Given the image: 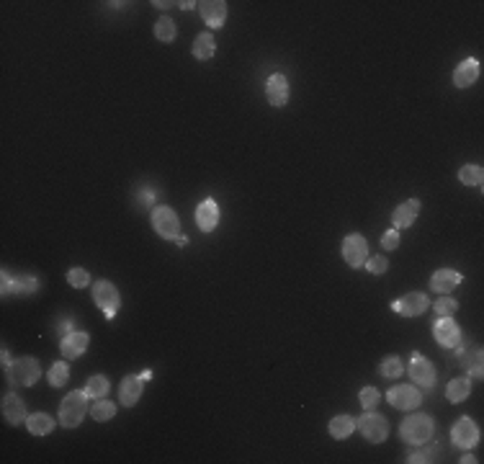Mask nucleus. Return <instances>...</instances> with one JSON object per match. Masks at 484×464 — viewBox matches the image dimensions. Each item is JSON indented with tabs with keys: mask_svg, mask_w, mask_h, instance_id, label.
Here are the masks:
<instances>
[{
	"mask_svg": "<svg viewBox=\"0 0 484 464\" xmlns=\"http://www.w3.org/2000/svg\"><path fill=\"white\" fill-rule=\"evenodd\" d=\"M11 364H13V358H11V353H8V349L3 346V366L6 369H11Z\"/></svg>",
	"mask_w": 484,
	"mask_h": 464,
	"instance_id": "41",
	"label": "nucleus"
},
{
	"mask_svg": "<svg viewBox=\"0 0 484 464\" xmlns=\"http://www.w3.org/2000/svg\"><path fill=\"white\" fill-rule=\"evenodd\" d=\"M433 336L435 343L443 346V349H456V346H461V328H459V322L454 317H438L433 325Z\"/></svg>",
	"mask_w": 484,
	"mask_h": 464,
	"instance_id": "7",
	"label": "nucleus"
},
{
	"mask_svg": "<svg viewBox=\"0 0 484 464\" xmlns=\"http://www.w3.org/2000/svg\"><path fill=\"white\" fill-rule=\"evenodd\" d=\"M193 6H196V3H191V0H185V3H180V8H183V11H191Z\"/></svg>",
	"mask_w": 484,
	"mask_h": 464,
	"instance_id": "42",
	"label": "nucleus"
},
{
	"mask_svg": "<svg viewBox=\"0 0 484 464\" xmlns=\"http://www.w3.org/2000/svg\"><path fill=\"white\" fill-rule=\"evenodd\" d=\"M108 379L103 377V374H96V377L88 379V385H86V395L91 397V400H100V397H106L108 395Z\"/></svg>",
	"mask_w": 484,
	"mask_h": 464,
	"instance_id": "28",
	"label": "nucleus"
},
{
	"mask_svg": "<svg viewBox=\"0 0 484 464\" xmlns=\"http://www.w3.org/2000/svg\"><path fill=\"white\" fill-rule=\"evenodd\" d=\"M330 436L342 441V438H348L353 431H356V418H350V415H335L333 421H330Z\"/></svg>",
	"mask_w": 484,
	"mask_h": 464,
	"instance_id": "24",
	"label": "nucleus"
},
{
	"mask_svg": "<svg viewBox=\"0 0 484 464\" xmlns=\"http://www.w3.org/2000/svg\"><path fill=\"white\" fill-rule=\"evenodd\" d=\"M392 310L397 315H405V317H417L427 310V297L422 292H410L402 300L392 302Z\"/></svg>",
	"mask_w": 484,
	"mask_h": 464,
	"instance_id": "12",
	"label": "nucleus"
},
{
	"mask_svg": "<svg viewBox=\"0 0 484 464\" xmlns=\"http://www.w3.org/2000/svg\"><path fill=\"white\" fill-rule=\"evenodd\" d=\"M3 418H6L11 426L23 423L26 418H29V413H26V402H23L18 395L8 392L6 397H3Z\"/></svg>",
	"mask_w": 484,
	"mask_h": 464,
	"instance_id": "19",
	"label": "nucleus"
},
{
	"mask_svg": "<svg viewBox=\"0 0 484 464\" xmlns=\"http://www.w3.org/2000/svg\"><path fill=\"white\" fill-rule=\"evenodd\" d=\"M433 310L438 317H449V315H454L456 310H459V302L451 300V297H441V300L433 305Z\"/></svg>",
	"mask_w": 484,
	"mask_h": 464,
	"instance_id": "36",
	"label": "nucleus"
},
{
	"mask_svg": "<svg viewBox=\"0 0 484 464\" xmlns=\"http://www.w3.org/2000/svg\"><path fill=\"white\" fill-rule=\"evenodd\" d=\"M358 397H361V405L366 407V410H374V407L379 405V400H381V395H379L376 387H363L361 392H358Z\"/></svg>",
	"mask_w": 484,
	"mask_h": 464,
	"instance_id": "34",
	"label": "nucleus"
},
{
	"mask_svg": "<svg viewBox=\"0 0 484 464\" xmlns=\"http://www.w3.org/2000/svg\"><path fill=\"white\" fill-rule=\"evenodd\" d=\"M91 415L93 418H96V421H111V418H114L116 415V405L111 400H103V397H100V400H93V405H91Z\"/></svg>",
	"mask_w": 484,
	"mask_h": 464,
	"instance_id": "30",
	"label": "nucleus"
},
{
	"mask_svg": "<svg viewBox=\"0 0 484 464\" xmlns=\"http://www.w3.org/2000/svg\"><path fill=\"white\" fill-rule=\"evenodd\" d=\"M402 371H405V364H402V358L399 356H386L381 364H379V374L384 379H397L402 377Z\"/></svg>",
	"mask_w": 484,
	"mask_h": 464,
	"instance_id": "29",
	"label": "nucleus"
},
{
	"mask_svg": "<svg viewBox=\"0 0 484 464\" xmlns=\"http://www.w3.org/2000/svg\"><path fill=\"white\" fill-rule=\"evenodd\" d=\"M410 377H413L415 385L420 387H430L435 385V366L427 361L425 356H420V353H415L413 361H410Z\"/></svg>",
	"mask_w": 484,
	"mask_h": 464,
	"instance_id": "14",
	"label": "nucleus"
},
{
	"mask_svg": "<svg viewBox=\"0 0 484 464\" xmlns=\"http://www.w3.org/2000/svg\"><path fill=\"white\" fill-rule=\"evenodd\" d=\"M67 281H70V286H75V289H83V286L91 284V273H88L86 268H70V271H67Z\"/></svg>",
	"mask_w": 484,
	"mask_h": 464,
	"instance_id": "35",
	"label": "nucleus"
},
{
	"mask_svg": "<svg viewBox=\"0 0 484 464\" xmlns=\"http://www.w3.org/2000/svg\"><path fill=\"white\" fill-rule=\"evenodd\" d=\"M366 268H369V273H374V276H379V273H386V268H389V261H386L384 256H374L366 261Z\"/></svg>",
	"mask_w": 484,
	"mask_h": 464,
	"instance_id": "37",
	"label": "nucleus"
},
{
	"mask_svg": "<svg viewBox=\"0 0 484 464\" xmlns=\"http://www.w3.org/2000/svg\"><path fill=\"white\" fill-rule=\"evenodd\" d=\"M381 248L384 250H394V248H399V232L397 230H386L384 235H381Z\"/></svg>",
	"mask_w": 484,
	"mask_h": 464,
	"instance_id": "38",
	"label": "nucleus"
},
{
	"mask_svg": "<svg viewBox=\"0 0 484 464\" xmlns=\"http://www.w3.org/2000/svg\"><path fill=\"white\" fill-rule=\"evenodd\" d=\"M8 371V379H11V385H21V387H34L42 377V369H39V361L31 356H21L16 358L11 369Z\"/></svg>",
	"mask_w": 484,
	"mask_h": 464,
	"instance_id": "3",
	"label": "nucleus"
},
{
	"mask_svg": "<svg viewBox=\"0 0 484 464\" xmlns=\"http://www.w3.org/2000/svg\"><path fill=\"white\" fill-rule=\"evenodd\" d=\"M93 302L98 305L100 312L106 315V320H114L121 307V294L111 281H98L93 286Z\"/></svg>",
	"mask_w": 484,
	"mask_h": 464,
	"instance_id": "4",
	"label": "nucleus"
},
{
	"mask_svg": "<svg viewBox=\"0 0 484 464\" xmlns=\"http://www.w3.org/2000/svg\"><path fill=\"white\" fill-rule=\"evenodd\" d=\"M26 426H29V431L34 436H47V434H52V429H54V418L47 413H31L29 418H26Z\"/></svg>",
	"mask_w": 484,
	"mask_h": 464,
	"instance_id": "26",
	"label": "nucleus"
},
{
	"mask_svg": "<svg viewBox=\"0 0 484 464\" xmlns=\"http://www.w3.org/2000/svg\"><path fill=\"white\" fill-rule=\"evenodd\" d=\"M399 434H402V438H405L407 443H430V438H433L435 434V423L430 415H410V418H405L402 421V426H399Z\"/></svg>",
	"mask_w": 484,
	"mask_h": 464,
	"instance_id": "2",
	"label": "nucleus"
},
{
	"mask_svg": "<svg viewBox=\"0 0 484 464\" xmlns=\"http://www.w3.org/2000/svg\"><path fill=\"white\" fill-rule=\"evenodd\" d=\"M196 225L201 227V232H212L219 225V207H217V201H201L199 207H196Z\"/></svg>",
	"mask_w": 484,
	"mask_h": 464,
	"instance_id": "21",
	"label": "nucleus"
},
{
	"mask_svg": "<svg viewBox=\"0 0 484 464\" xmlns=\"http://www.w3.org/2000/svg\"><path fill=\"white\" fill-rule=\"evenodd\" d=\"M142 390H144V379L142 377H134V374H129V377L121 379V387H119V402L124 407H134L142 397Z\"/></svg>",
	"mask_w": 484,
	"mask_h": 464,
	"instance_id": "15",
	"label": "nucleus"
},
{
	"mask_svg": "<svg viewBox=\"0 0 484 464\" xmlns=\"http://www.w3.org/2000/svg\"><path fill=\"white\" fill-rule=\"evenodd\" d=\"M155 36L160 39V42L171 44L173 39H175V34H178V29H175V23H173V18H168V16H163L160 21L155 23Z\"/></svg>",
	"mask_w": 484,
	"mask_h": 464,
	"instance_id": "31",
	"label": "nucleus"
},
{
	"mask_svg": "<svg viewBox=\"0 0 484 464\" xmlns=\"http://www.w3.org/2000/svg\"><path fill=\"white\" fill-rule=\"evenodd\" d=\"M420 215V201L417 199H407L402 201L397 209L392 212V222H394V230H407L413 227L415 220Z\"/></svg>",
	"mask_w": 484,
	"mask_h": 464,
	"instance_id": "16",
	"label": "nucleus"
},
{
	"mask_svg": "<svg viewBox=\"0 0 484 464\" xmlns=\"http://www.w3.org/2000/svg\"><path fill=\"white\" fill-rule=\"evenodd\" d=\"M461 273L456 271V268H441V271H435L433 278H430V289L438 294H451L456 286L461 284Z\"/></svg>",
	"mask_w": 484,
	"mask_h": 464,
	"instance_id": "20",
	"label": "nucleus"
},
{
	"mask_svg": "<svg viewBox=\"0 0 484 464\" xmlns=\"http://www.w3.org/2000/svg\"><path fill=\"white\" fill-rule=\"evenodd\" d=\"M88 400H91V397L86 395V390H78V392L67 395L62 400V405H59V426H64V429H75V426H80V421H83L86 413L91 410Z\"/></svg>",
	"mask_w": 484,
	"mask_h": 464,
	"instance_id": "1",
	"label": "nucleus"
},
{
	"mask_svg": "<svg viewBox=\"0 0 484 464\" xmlns=\"http://www.w3.org/2000/svg\"><path fill=\"white\" fill-rule=\"evenodd\" d=\"M72 330H75V325H72V320H62V322H59V325H57V336H70V333H72Z\"/></svg>",
	"mask_w": 484,
	"mask_h": 464,
	"instance_id": "40",
	"label": "nucleus"
},
{
	"mask_svg": "<svg viewBox=\"0 0 484 464\" xmlns=\"http://www.w3.org/2000/svg\"><path fill=\"white\" fill-rule=\"evenodd\" d=\"M451 438H454V443L459 449H471V446L479 441L477 423L471 421L469 415H466V418H459V421L454 423V429H451Z\"/></svg>",
	"mask_w": 484,
	"mask_h": 464,
	"instance_id": "10",
	"label": "nucleus"
},
{
	"mask_svg": "<svg viewBox=\"0 0 484 464\" xmlns=\"http://www.w3.org/2000/svg\"><path fill=\"white\" fill-rule=\"evenodd\" d=\"M461 462H463V464H474V462H477V459H474V457H471V454H469V457H463Z\"/></svg>",
	"mask_w": 484,
	"mask_h": 464,
	"instance_id": "43",
	"label": "nucleus"
},
{
	"mask_svg": "<svg viewBox=\"0 0 484 464\" xmlns=\"http://www.w3.org/2000/svg\"><path fill=\"white\" fill-rule=\"evenodd\" d=\"M152 227H155V232L163 240H178V232H180V222H178V215L173 212L171 207H165V204H160V207H152Z\"/></svg>",
	"mask_w": 484,
	"mask_h": 464,
	"instance_id": "5",
	"label": "nucleus"
},
{
	"mask_svg": "<svg viewBox=\"0 0 484 464\" xmlns=\"http://www.w3.org/2000/svg\"><path fill=\"white\" fill-rule=\"evenodd\" d=\"M471 395V382L469 377H456L449 382V387H446V397H449V402H454V405H459V402H463L466 397Z\"/></svg>",
	"mask_w": 484,
	"mask_h": 464,
	"instance_id": "23",
	"label": "nucleus"
},
{
	"mask_svg": "<svg viewBox=\"0 0 484 464\" xmlns=\"http://www.w3.org/2000/svg\"><path fill=\"white\" fill-rule=\"evenodd\" d=\"M356 429L363 434V438L371 443H381L389 434V423H386L384 415L379 413H363L356 421Z\"/></svg>",
	"mask_w": 484,
	"mask_h": 464,
	"instance_id": "6",
	"label": "nucleus"
},
{
	"mask_svg": "<svg viewBox=\"0 0 484 464\" xmlns=\"http://www.w3.org/2000/svg\"><path fill=\"white\" fill-rule=\"evenodd\" d=\"M479 78V62L474 57H466L459 62V67L454 70V86L456 88H469L474 86Z\"/></svg>",
	"mask_w": 484,
	"mask_h": 464,
	"instance_id": "22",
	"label": "nucleus"
},
{
	"mask_svg": "<svg viewBox=\"0 0 484 464\" xmlns=\"http://www.w3.org/2000/svg\"><path fill=\"white\" fill-rule=\"evenodd\" d=\"M67 379H70V366L64 364V361L52 364V369H50V385L52 387H62Z\"/></svg>",
	"mask_w": 484,
	"mask_h": 464,
	"instance_id": "33",
	"label": "nucleus"
},
{
	"mask_svg": "<svg viewBox=\"0 0 484 464\" xmlns=\"http://www.w3.org/2000/svg\"><path fill=\"white\" fill-rule=\"evenodd\" d=\"M193 57L196 60H212L214 52H217V42H214L212 34H199L193 39Z\"/></svg>",
	"mask_w": 484,
	"mask_h": 464,
	"instance_id": "27",
	"label": "nucleus"
},
{
	"mask_svg": "<svg viewBox=\"0 0 484 464\" xmlns=\"http://www.w3.org/2000/svg\"><path fill=\"white\" fill-rule=\"evenodd\" d=\"M201 18L212 29H221L227 21V3L224 0H204L201 3Z\"/></svg>",
	"mask_w": 484,
	"mask_h": 464,
	"instance_id": "17",
	"label": "nucleus"
},
{
	"mask_svg": "<svg viewBox=\"0 0 484 464\" xmlns=\"http://www.w3.org/2000/svg\"><path fill=\"white\" fill-rule=\"evenodd\" d=\"M39 278L36 276H11L8 271H3V286L0 292L3 297H11V294H18V297H26V294H34L39 289Z\"/></svg>",
	"mask_w": 484,
	"mask_h": 464,
	"instance_id": "9",
	"label": "nucleus"
},
{
	"mask_svg": "<svg viewBox=\"0 0 484 464\" xmlns=\"http://www.w3.org/2000/svg\"><path fill=\"white\" fill-rule=\"evenodd\" d=\"M265 98H268V103L276 108L289 103V80H286V75L276 72V75L268 78V83H265Z\"/></svg>",
	"mask_w": 484,
	"mask_h": 464,
	"instance_id": "13",
	"label": "nucleus"
},
{
	"mask_svg": "<svg viewBox=\"0 0 484 464\" xmlns=\"http://www.w3.org/2000/svg\"><path fill=\"white\" fill-rule=\"evenodd\" d=\"M88 343H91L88 333H83V330H72L70 336L59 338V351H62V356H67V358H78L86 353Z\"/></svg>",
	"mask_w": 484,
	"mask_h": 464,
	"instance_id": "18",
	"label": "nucleus"
},
{
	"mask_svg": "<svg viewBox=\"0 0 484 464\" xmlns=\"http://www.w3.org/2000/svg\"><path fill=\"white\" fill-rule=\"evenodd\" d=\"M369 243H366V237L363 235H348L342 240V258H345V264L350 268H361L366 261H369Z\"/></svg>",
	"mask_w": 484,
	"mask_h": 464,
	"instance_id": "8",
	"label": "nucleus"
},
{
	"mask_svg": "<svg viewBox=\"0 0 484 464\" xmlns=\"http://www.w3.org/2000/svg\"><path fill=\"white\" fill-rule=\"evenodd\" d=\"M386 400L389 405L397 407V410H415V407L422 402V395L415 390V387H407V385H399L392 387L389 392H386Z\"/></svg>",
	"mask_w": 484,
	"mask_h": 464,
	"instance_id": "11",
	"label": "nucleus"
},
{
	"mask_svg": "<svg viewBox=\"0 0 484 464\" xmlns=\"http://www.w3.org/2000/svg\"><path fill=\"white\" fill-rule=\"evenodd\" d=\"M459 349V356H461V364L463 369L469 371V377H482V349H474L469 353V351H463L461 346H456Z\"/></svg>",
	"mask_w": 484,
	"mask_h": 464,
	"instance_id": "25",
	"label": "nucleus"
},
{
	"mask_svg": "<svg viewBox=\"0 0 484 464\" xmlns=\"http://www.w3.org/2000/svg\"><path fill=\"white\" fill-rule=\"evenodd\" d=\"M435 451L438 449H422V451H415V454H410L407 457V462H413V464H420V462H435Z\"/></svg>",
	"mask_w": 484,
	"mask_h": 464,
	"instance_id": "39",
	"label": "nucleus"
},
{
	"mask_svg": "<svg viewBox=\"0 0 484 464\" xmlns=\"http://www.w3.org/2000/svg\"><path fill=\"white\" fill-rule=\"evenodd\" d=\"M459 181H461L463 186H482L484 171L479 165H463L461 171H459Z\"/></svg>",
	"mask_w": 484,
	"mask_h": 464,
	"instance_id": "32",
	"label": "nucleus"
}]
</instances>
